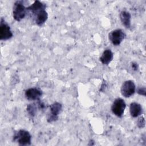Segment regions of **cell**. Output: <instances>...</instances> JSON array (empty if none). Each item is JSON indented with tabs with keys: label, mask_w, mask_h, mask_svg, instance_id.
<instances>
[{
	"label": "cell",
	"mask_w": 146,
	"mask_h": 146,
	"mask_svg": "<svg viewBox=\"0 0 146 146\" xmlns=\"http://www.w3.org/2000/svg\"><path fill=\"white\" fill-rule=\"evenodd\" d=\"M27 14V7H25L23 1H17L13 5V17L19 22L26 17Z\"/></svg>",
	"instance_id": "7a4b0ae2"
},
{
	"label": "cell",
	"mask_w": 146,
	"mask_h": 146,
	"mask_svg": "<svg viewBox=\"0 0 146 146\" xmlns=\"http://www.w3.org/2000/svg\"><path fill=\"white\" fill-rule=\"evenodd\" d=\"M145 91H146V88L145 87H139L137 89V94L144 96H145Z\"/></svg>",
	"instance_id": "9a60e30c"
},
{
	"label": "cell",
	"mask_w": 146,
	"mask_h": 146,
	"mask_svg": "<svg viewBox=\"0 0 146 146\" xmlns=\"http://www.w3.org/2000/svg\"><path fill=\"white\" fill-rule=\"evenodd\" d=\"M13 34L11 30L9 25L2 18L0 23V39L6 40L11 38Z\"/></svg>",
	"instance_id": "ba28073f"
},
{
	"label": "cell",
	"mask_w": 146,
	"mask_h": 146,
	"mask_svg": "<svg viewBox=\"0 0 146 146\" xmlns=\"http://www.w3.org/2000/svg\"><path fill=\"white\" fill-rule=\"evenodd\" d=\"M129 112L132 117H137L143 113L142 106L137 102H132L129 106Z\"/></svg>",
	"instance_id": "8fae6325"
},
{
	"label": "cell",
	"mask_w": 146,
	"mask_h": 146,
	"mask_svg": "<svg viewBox=\"0 0 146 146\" xmlns=\"http://www.w3.org/2000/svg\"><path fill=\"white\" fill-rule=\"evenodd\" d=\"M119 17L122 25L127 29H129L131 24V15L130 13L127 10H122L120 13Z\"/></svg>",
	"instance_id": "7c38bea8"
},
{
	"label": "cell",
	"mask_w": 146,
	"mask_h": 146,
	"mask_svg": "<svg viewBox=\"0 0 146 146\" xmlns=\"http://www.w3.org/2000/svg\"><path fill=\"white\" fill-rule=\"evenodd\" d=\"M13 140L19 145H29L31 144V136L29 131L21 129L14 133Z\"/></svg>",
	"instance_id": "6da1fadb"
},
{
	"label": "cell",
	"mask_w": 146,
	"mask_h": 146,
	"mask_svg": "<svg viewBox=\"0 0 146 146\" xmlns=\"http://www.w3.org/2000/svg\"><path fill=\"white\" fill-rule=\"evenodd\" d=\"M136 91V86L133 81L128 80L124 82L121 86L120 92L125 98H129L132 96Z\"/></svg>",
	"instance_id": "52a82bcc"
},
{
	"label": "cell",
	"mask_w": 146,
	"mask_h": 146,
	"mask_svg": "<svg viewBox=\"0 0 146 146\" xmlns=\"http://www.w3.org/2000/svg\"><path fill=\"white\" fill-rule=\"evenodd\" d=\"M62 110V105L61 103L55 102L50 106V112L47 117V121L48 123H52L56 121L58 119V116Z\"/></svg>",
	"instance_id": "3957f363"
},
{
	"label": "cell",
	"mask_w": 146,
	"mask_h": 146,
	"mask_svg": "<svg viewBox=\"0 0 146 146\" xmlns=\"http://www.w3.org/2000/svg\"><path fill=\"white\" fill-rule=\"evenodd\" d=\"M125 108L126 104L124 100L120 98H118L113 101L111 109L112 113L115 116L119 117H121L124 114Z\"/></svg>",
	"instance_id": "8992f818"
},
{
	"label": "cell",
	"mask_w": 146,
	"mask_h": 146,
	"mask_svg": "<svg viewBox=\"0 0 146 146\" xmlns=\"http://www.w3.org/2000/svg\"><path fill=\"white\" fill-rule=\"evenodd\" d=\"M46 8L40 9L34 11L30 14V16L33 18L36 25L42 26L48 19V13L46 10Z\"/></svg>",
	"instance_id": "277c9868"
},
{
	"label": "cell",
	"mask_w": 146,
	"mask_h": 146,
	"mask_svg": "<svg viewBox=\"0 0 146 146\" xmlns=\"http://www.w3.org/2000/svg\"><path fill=\"white\" fill-rule=\"evenodd\" d=\"M113 58V54L110 49H106L103 52L99 60L103 64L108 65Z\"/></svg>",
	"instance_id": "4fadbf2b"
},
{
	"label": "cell",
	"mask_w": 146,
	"mask_h": 146,
	"mask_svg": "<svg viewBox=\"0 0 146 146\" xmlns=\"http://www.w3.org/2000/svg\"><path fill=\"white\" fill-rule=\"evenodd\" d=\"M131 67L134 71H137L139 69V66L137 63L135 62H132L131 63Z\"/></svg>",
	"instance_id": "2e32d148"
},
{
	"label": "cell",
	"mask_w": 146,
	"mask_h": 146,
	"mask_svg": "<svg viewBox=\"0 0 146 146\" xmlns=\"http://www.w3.org/2000/svg\"><path fill=\"white\" fill-rule=\"evenodd\" d=\"M42 94V91L36 87L29 88L26 90L25 92V96L26 98L31 101H37L40 100Z\"/></svg>",
	"instance_id": "9c48e42d"
},
{
	"label": "cell",
	"mask_w": 146,
	"mask_h": 146,
	"mask_svg": "<svg viewBox=\"0 0 146 146\" xmlns=\"http://www.w3.org/2000/svg\"><path fill=\"white\" fill-rule=\"evenodd\" d=\"M145 121L144 117L143 116L140 117L137 121V126L139 128H143L145 127Z\"/></svg>",
	"instance_id": "5bb4252c"
},
{
	"label": "cell",
	"mask_w": 146,
	"mask_h": 146,
	"mask_svg": "<svg viewBox=\"0 0 146 146\" xmlns=\"http://www.w3.org/2000/svg\"><path fill=\"white\" fill-rule=\"evenodd\" d=\"M124 31L120 29H115L111 31L108 34V38L110 42L114 46H119L125 38Z\"/></svg>",
	"instance_id": "5b68a950"
},
{
	"label": "cell",
	"mask_w": 146,
	"mask_h": 146,
	"mask_svg": "<svg viewBox=\"0 0 146 146\" xmlns=\"http://www.w3.org/2000/svg\"><path fill=\"white\" fill-rule=\"evenodd\" d=\"M45 108V104L43 102H41L40 100H37L36 103H31L30 104H28L27 106L26 111L28 113L29 115L31 117H34L35 116L38 109L39 110H42Z\"/></svg>",
	"instance_id": "30bf717a"
}]
</instances>
